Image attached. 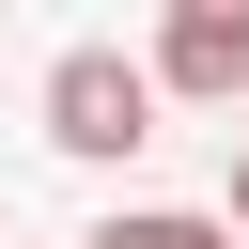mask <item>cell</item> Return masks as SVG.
Instances as JSON below:
<instances>
[{"label":"cell","mask_w":249,"mask_h":249,"mask_svg":"<svg viewBox=\"0 0 249 249\" xmlns=\"http://www.w3.org/2000/svg\"><path fill=\"white\" fill-rule=\"evenodd\" d=\"M47 140H62V156H140V140H156V78H140L124 47H62V62H47Z\"/></svg>","instance_id":"obj_1"},{"label":"cell","mask_w":249,"mask_h":249,"mask_svg":"<svg viewBox=\"0 0 249 249\" xmlns=\"http://www.w3.org/2000/svg\"><path fill=\"white\" fill-rule=\"evenodd\" d=\"M140 78L156 93H249V16H171Z\"/></svg>","instance_id":"obj_2"},{"label":"cell","mask_w":249,"mask_h":249,"mask_svg":"<svg viewBox=\"0 0 249 249\" xmlns=\"http://www.w3.org/2000/svg\"><path fill=\"white\" fill-rule=\"evenodd\" d=\"M93 249H233V233H218V218H171V202H140V218H109Z\"/></svg>","instance_id":"obj_3"},{"label":"cell","mask_w":249,"mask_h":249,"mask_svg":"<svg viewBox=\"0 0 249 249\" xmlns=\"http://www.w3.org/2000/svg\"><path fill=\"white\" fill-rule=\"evenodd\" d=\"M233 249H249V156H233Z\"/></svg>","instance_id":"obj_4"},{"label":"cell","mask_w":249,"mask_h":249,"mask_svg":"<svg viewBox=\"0 0 249 249\" xmlns=\"http://www.w3.org/2000/svg\"><path fill=\"white\" fill-rule=\"evenodd\" d=\"M171 16H249V0H171Z\"/></svg>","instance_id":"obj_5"},{"label":"cell","mask_w":249,"mask_h":249,"mask_svg":"<svg viewBox=\"0 0 249 249\" xmlns=\"http://www.w3.org/2000/svg\"><path fill=\"white\" fill-rule=\"evenodd\" d=\"M233 109H249V93H233ZM233 156H249V140H233Z\"/></svg>","instance_id":"obj_6"}]
</instances>
